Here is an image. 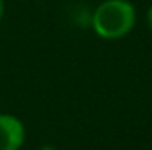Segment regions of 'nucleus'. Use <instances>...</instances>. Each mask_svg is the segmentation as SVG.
Wrapping results in <instances>:
<instances>
[{
  "mask_svg": "<svg viewBox=\"0 0 152 150\" xmlns=\"http://www.w3.org/2000/svg\"><path fill=\"white\" fill-rule=\"evenodd\" d=\"M136 25V9L129 0H104L92 16L90 27L96 36L106 41H117L131 34Z\"/></svg>",
  "mask_w": 152,
  "mask_h": 150,
  "instance_id": "1",
  "label": "nucleus"
},
{
  "mask_svg": "<svg viewBox=\"0 0 152 150\" xmlns=\"http://www.w3.org/2000/svg\"><path fill=\"white\" fill-rule=\"evenodd\" d=\"M25 125L18 117L0 113V150H20L25 143Z\"/></svg>",
  "mask_w": 152,
  "mask_h": 150,
  "instance_id": "2",
  "label": "nucleus"
},
{
  "mask_svg": "<svg viewBox=\"0 0 152 150\" xmlns=\"http://www.w3.org/2000/svg\"><path fill=\"white\" fill-rule=\"evenodd\" d=\"M147 27H149V30L152 32V5L149 7V11H147Z\"/></svg>",
  "mask_w": 152,
  "mask_h": 150,
  "instance_id": "3",
  "label": "nucleus"
},
{
  "mask_svg": "<svg viewBox=\"0 0 152 150\" xmlns=\"http://www.w3.org/2000/svg\"><path fill=\"white\" fill-rule=\"evenodd\" d=\"M4 14H5V2H4V0H0V21H2Z\"/></svg>",
  "mask_w": 152,
  "mask_h": 150,
  "instance_id": "4",
  "label": "nucleus"
},
{
  "mask_svg": "<svg viewBox=\"0 0 152 150\" xmlns=\"http://www.w3.org/2000/svg\"><path fill=\"white\" fill-rule=\"evenodd\" d=\"M41 150H55V149H53V147H50V145H44Z\"/></svg>",
  "mask_w": 152,
  "mask_h": 150,
  "instance_id": "5",
  "label": "nucleus"
}]
</instances>
